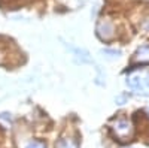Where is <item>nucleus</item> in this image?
Segmentation results:
<instances>
[{"mask_svg":"<svg viewBox=\"0 0 149 148\" xmlns=\"http://www.w3.org/2000/svg\"><path fill=\"white\" fill-rule=\"evenodd\" d=\"M133 61L134 63H149V45H142L140 48H137Z\"/></svg>","mask_w":149,"mask_h":148,"instance_id":"nucleus-4","label":"nucleus"},{"mask_svg":"<svg viewBox=\"0 0 149 148\" xmlns=\"http://www.w3.org/2000/svg\"><path fill=\"white\" fill-rule=\"evenodd\" d=\"M112 130H113V133L121 141L128 139L133 133V127L130 124V121H127V120H116L113 123V126H112Z\"/></svg>","mask_w":149,"mask_h":148,"instance_id":"nucleus-2","label":"nucleus"},{"mask_svg":"<svg viewBox=\"0 0 149 148\" xmlns=\"http://www.w3.org/2000/svg\"><path fill=\"white\" fill-rule=\"evenodd\" d=\"M127 85L140 96H149V72H136L127 78Z\"/></svg>","mask_w":149,"mask_h":148,"instance_id":"nucleus-1","label":"nucleus"},{"mask_svg":"<svg viewBox=\"0 0 149 148\" xmlns=\"http://www.w3.org/2000/svg\"><path fill=\"white\" fill-rule=\"evenodd\" d=\"M97 34H98V38H100L102 41H109L110 38H113V34H115L113 24H112L110 21H107V20L98 22V26H97Z\"/></svg>","mask_w":149,"mask_h":148,"instance_id":"nucleus-3","label":"nucleus"},{"mask_svg":"<svg viewBox=\"0 0 149 148\" xmlns=\"http://www.w3.org/2000/svg\"><path fill=\"white\" fill-rule=\"evenodd\" d=\"M55 148H78V145L72 139H61L55 144Z\"/></svg>","mask_w":149,"mask_h":148,"instance_id":"nucleus-5","label":"nucleus"},{"mask_svg":"<svg viewBox=\"0 0 149 148\" xmlns=\"http://www.w3.org/2000/svg\"><path fill=\"white\" fill-rule=\"evenodd\" d=\"M146 112H148V114H149V106H148V108H146Z\"/></svg>","mask_w":149,"mask_h":148,"instance_id":"nucleus-8","label":"nucleus"},{"mask_svg":"<svg viewBox=\"0 0 149 148\" xmlns=\"http://www.w3.org/2000/svg\"><path fill=\"white\" fill-rule=\"evenodd\" d=\"M102 54H104L107 58H116L121 55V51H116V49H102Z\"/></svg>","mask_w":149,"mask_h":148,"instance_id":"nucleus-6","label":"nucleus"},{"mask_svg":"<svg viewBox=\"0 0 149 148\" xmlns=\"http://www.w3.org/2000/svg\"><path fill=\"white\" fill-rule=\"evenodd\" d=\"M26 148H46L43 142H39V141H31L26 145Z\"/></svg>","mask_w":149,"mask_h":148,"instance_id":"nucleus-7","label":"nucleus"}]
</instances>
